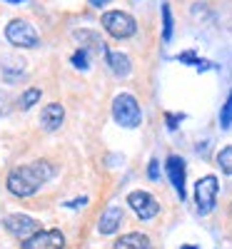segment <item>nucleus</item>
I'll return each instance as SVG.
<instances>
[{
    "label": "nucleus",
    "instance_id": "20",
    "mask_svg": "<svg viewBox=\"0 0 232 249\" xmlns=\"http://www.w3.org/2000/svg\"><path fill=\"white\" fill-rule=\"evenodd\" d=\"M180 62H193V65H197L200 70H207V68H210V62H202L195 53H182V55H180Z\"/></svg>",
    "mask_w": 232,
    "mask_h": 249
},
{
    "label": "nucleus",
    "instance_id": "11",
    "mask_svg": "<svg viewBox=\"0 0 232 249\" xmlns=\"http://www.w3.org/2000/svg\"><path fill=\"white\" fill-rule=\"evenodd\" d=\"M75 37L80 40V45L85 48L88 53H95V55H100V57H108V45L102 43V40L95 35V33H88V30H77L75 33Z\"/></svg>",
    "mask_w": 232,
    "mask_h": 249
},
{
    "label": "nucleus",
    "instance_id": "8",
    "mask_svg": "<svg viewBox=\"0 0 232 249\" xmlns=\"http://www.w3.org/2000/svg\"><path fill=\"white\" fill-rule=\"evenodd\" d=\"M65 247V237L58 230H48V232H38L30 239H25L23 249H62Z\"/></svg>",
    "mask_w": 232,
    "mask_h": 249
},
{
    "label": "nucleus",
    "instance_id": "12",
    "mask_svg": "<svg viewBox=\"0 0 232 249\" xmlns=\"http://www.w3.org/2000/svg\"><path fill=\"white\" fill-rule=\"evenodd\" d=\"M120 222H122V210H120L117 204H113V207H108V210H105V214L100 217L97 230H100V234H113L117 227H120Z\"/></svg>",
    "mask_w": 232,
    "mask_h": 249
},
{
    "label": "nucleus",
    "instance_id": "15",
    "mask_svg": "<svg viewBox=\"0 0 232 249\" xmlns=\"http://www.w3.org/2000/svg\"><path fill=\"white\" fill-rule=\"evenodd\" d=\"M217 164L225 175H232V147H225L217 152Z\"/></svg>",
    "mask_w": 232,
    "mask_h": 249
},
{
    "label": "nucleus",
    "instance_id": "17",
    "mask_svg": "<svg viewBox=\"0 0 232 249\" xmlns=\"http://www.w3.org/2000/svg\"><path fill=\"white\" fill-rule=\"evenodd\" d=\"M38 100H40V90H38V88H30V90L23 92V97H20V107H23V110H30Z\"/></svg>",
    "mask_w": 232,
    "mask_h": 249
},
{
    "label": "nucleus",
    "instance_id": "1",
    "mask_svg": "<svg viewBox=\"0 0 232 249\" xmlns=\"http://www.w3.org/2000/svg\"><path fill=\"white\" fill-rule=\"evenodd\" d=\"M53 175H55L53 164L45 162V160L23 164V167H15V170L8 175V190H10L15 197H30V195H35L48 179H53Z\"/></svg>",
    "mask_w": 232,
    "mask_h": 249
},
{
    "label": "nucleus",
    "instance_id": "19",
    "mask_svg": "<svg viewBox=\"0 0 232 249\" xmlns=\"http://www.w3.org/2000/svg\"><path fill=\"white\" fill-rule=\"evenodd\" d=\"M73 65L77 68V70H88L90 65H88V50L85 48H80L75 55H73Z\"/></svg>",
    "mask_w": 232,
    "mask_h": 249
},
{
    "label": "nucleus",
    "instance_id": "14",
    "mask_svg": "<svg viewBox=\"0 0 232 249\" xmlns=\"http://www.w3.org/2000/svg\"><path fill=\"white\" fill-rule=\"evenodd\" d=\"M108 65H110V70L117 75V77H125V75H130V57L125 55V53H108Z\"/></svg>",
    "mask_w": 232,
    "mask_h": 249
},
{
    "label": "nucleus",
    "instance_id": "9",
    "mask_svg": "<svg viewBox=\"0 0 232 249\" xmlns=\"http://www.w3.org/2000/svg\"><path fill=\"white\" fill-rule=\"evenodd\" d=\"M165 170H167V177H170L177 197L185 199V162L177 155H170V157H167V162H165Z\"/></svg>",
    "mask_w": 232,
    "mask_h": 249
},
{
    "label": "nucleus",
    "instance_id": "18",
    "mask_svg": "<svg viewBox=\"0 0 232 249\" xmlns=\"http://www.w3.org/2000/svg\"><path fill=\"white\" fill-rule=\"evenodd\" d=\"M220 124H222V130H227L230 124H232V92H230V97H227V102H225L222 112H220Z\"/></svg>",
    "mask_w": 232,
    "mask_h": 249
},
{
    "label": "nucleus",
    "instance_id": "21",
    "mask_svg": "<svg viewBox=\"0 0 232 249\" xmlns=\"http://www.w3.org/2000/svg\"><path fill=\"white\" fill-rule=\"evenodd\" d=\"M180 120H185V115H173V112L165 115V122H167V127H170V130H177V122Z\"/></svg>",
    "mask_w": 232,
    "mask_h": 249
},
{
    "label": "nucleus",
    "instance_id": "13",
    "mask_svg": "<svg viewBox=\"0 0 232 249\" xmlns=\"http://www.w3.org/2000/svg\"><path fill=\"white\" fill-rule=\"evenodd\" d=\"M113 249H150V239L140 232H130V234L120 237Z\"/></svg>",
    "mask_w": 232,
    "mask_h": 249
},
{
    "label": "nucleus",
    "instance_id": "3",
    "mask_svg": "<svg viewBox=\"0 0 232 249\" xmlns=\"http://www.w3.org/2000/svg\"><path fill=\"white\" fill-rule=\"evenodd\" d=\"M102 25L113 37L122 40V37H133L135 30H137V23L135 18L128 15V13H120V10H113V13H105L102 15Z\"/></svg>",
    "mask_w": 232,
    "mask_h": 249
},
{
    "label": "nucleus",
    "instance_id": "27",
    "mask_svg": "<svg viewBox=\"0 0 232 249\" xmlns=\"http://www.w3.org/2000/svg\"><path fill=\"white\" fill-rule=\"evenodd\" d=\"M8 3H23V0H8Z\"/></svg>",
    "mask_w": 232,
    "mask_h": 249
},
{
    "label": "nucleus",
    "instance_id": "7",
    "mask_svg": "<svg viewBox=\"0 0 232 249\" xmlns=\"http://www.w3.org/2000/svg\"><path fill=\"white\" fill-rule=\"evenodd\" d=\"M5 230L18 239H30L33 234H38V222L28 214H10L5 219Z\"/></svg>",
    "mask_w": 232,
    "mask_h": 249
},
{
    "label": "nucleus",
    "instance_id": "26",
    "mask_svg": "<svg viewBox=\"0 0 232 249\" xmlns=\"http://www.w3.org/2000/svg\"><path fill=\"white\" fill-rule=\"evenodd\" d=\"M180 249H197V247H193V244H185V247H180Z\"/></svg>",
    "mask_w": 232,
    "mask_h": 249
},
{
    "label": "nucleus",
    "instance_id": "25",
    "mask_svg": "<svg viewBox=\"0 0 232 249\" xmlns=\"http://www.w3.org/2000/svg\"><path fill=\"white\" fill-rule=\"evenodd\" d=\"M105 3H110V0H90L93 8H100V5H105Z\"/></svg>",
    "mask_w": 232,
    "mask_h": 249
},
{
    "label": "nucleus",
    "instance_id": "22",
    "mask_svg": "<svg viewBox=\"0 0 232 249\" xmlns=\"http://www.w3.org/2000/svg\"><path fill=\"white\" fill-rule=\"evenodd\" d=\"M8 112H10V97L0 92V115H8Z\"/></svg>",
    "mask_w": 232,
    "mask_h": 249
},
{
    "label": "nucleus",
    "instance_id": "23",
    "mask_svg": "<svg viewBox=\"0 0 232 249\" xmlns=\"http://www.w3.org/2000/svg\"><path fill=\"white\" fill-rule=\"evenodd\" d=\"M147 175H150V179H157V177H160V162H157V160L150 162V167H147Z\"/></svg>",
    "mask_w": 232,
    "mask_h": 249
},
{
    "label": "nucleus",
    "instance_id": "4",
    "mask_svg": "<svg viewBox=\"0 0 232 249\" xmlns=\"http://www.w3.org/2000/svg\"><path fill=\"white\" fill-rule=\"evenodd\" d=\"M217 190H220V184H217V177H213V175L202 177L195 184V202H197V212L200 214H210L215 210Z\"/></svg>",
    "mask_w": 232,
    "mask_h": 249
},
{
    "label": "nucleus",
    "instance_id": "5",
    "mask_svg": "<svg viewBox=\"0 0 232 249\" xmlns=\"http://www.w3.org/2000/svg\"><path fill=\"white\" fill-rule=\"evenodd\" d=\"M5 37L18 48H38L40 45V37H38L35 28L30 23H25V20H13L5 28Z\"/></svg>",
    "mask_w": 232,
    "mask_h": 249
},
{
    "label": "nucleus",
    "instance_id": "16",
    "mask_svg": "<svg viewBox=\"0 0 232 249\" xmlns=\"http://www.w3.org/2000/svg\"><path fill=\"white\" fill-rule=\"evenodd\" d=\"M162 37L170 40L173 37V13H170V5H162Z\"/></svg>",
    "mask_w": 232,
    "mask_h": 249
},
{
    "label": "nucleus",
    "instance_id": "10",
    "mask_svg": "<svg viewBox=\"0 0 232 249\" xmlns=\"http://www.w3.org/2000/svg\"><path fill=\"white\" fill-rule=\"evenodd\" d=\"M62 117H65V110H62V105H58V102H50V105L43 107V112H40V124H43L45 130H58L62 124Z\"/></svg>",
    "mask_w": 232,
    "mask_h": 249
},
{
    "label": "nucleus",
    "instance_id": "2",
    "mask_svg": "<svg viewBox=\"0 0 232 249\" xmlns=\"http://www.w3.org/2000/svg\"><path fill=\"white\" fill-rule=\"evenodd\" d=\"M113 117L117 124H122V127H137L142 115H140V105L137 100L128 92H122L113 100Z\"/></svg>",
    "mask_w": 232,
    "mask_h": 249
},
{
    "label": "nucleus",
    "instance_id": "6",
    "mask_svg": "<svg viewBox=\"0 0 232 249\" xmlns=\"http://www.w3.org/2000/svg\"><path fill=\"white\" fill-rule=\"evenodd\" d=\"M128 204L137 212V217H140V219H153V217L160 212L157 199H155L150 192H142V190H140V192H130Z\"/></svg>",
    "mask_w": 232,
    "mask_h": 249
},
{
    "label": "nucleus",
    "instance_id": "24",
    "mask_svg": "<svg viewBox=\"0 0 232 249\" xmlns=\"http://www.w3.org/2000/svg\"><path fill=\"white\" fill-rule=\"evenodd\" d=\"M85 202H88L85 197H80V199H73V202H68V207H82Z\"/></svg>",
    "mask_w": 232,
    "mask_h": 249
}]
</instances>
